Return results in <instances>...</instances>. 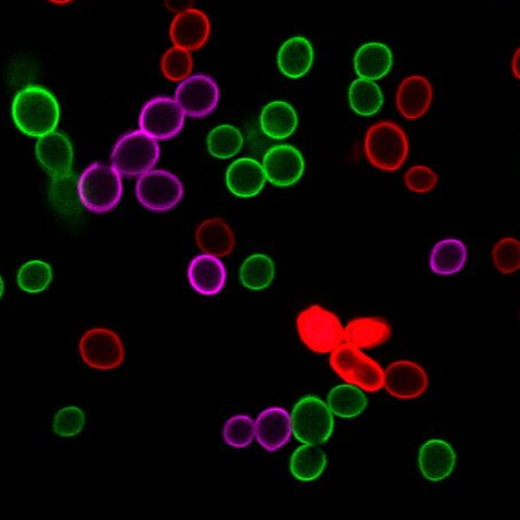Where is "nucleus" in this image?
Masks as SVG:
<instances>
[{"label":"nucleus","instance_id":"1","mask_svg":"<svg viewBox=\"0 0 520 520\" xmlns=\"http://www.w3.org/2000/svg\"><path fill=\"white\" fill-rule=\"evenodd\" d=\"M12 118L22 133L40 138L57 129L61 120V107L49 89L29 85L14 96Z\"/></svg>","mask_w":520,"mask_h":520},{"label":"nucleus","instance_id":"2","mask_svg":"<svg viewBox=\"0 0 520 520\" xmlns=\"http://www.w3.org/2000/svg\"><path fill=\"white\" fill-rule=\"evenodd\" d=\"M363 148L371 166L385 173H396L405 165L411 144L407 133L399 124L381 121L367 130Z\"/></svg>","mask_w":520,"mask_h":520},{"label":"nucleus","instance_id":"3","mask_svg":"<svg viewBox=\"0 0 520 520\" xmlns=\"http://www.w3.org/2000/svg\"><path fill=\"white\" fill-rule=\"evenodd\" d=\"M77 188L80 203L96 214L113 211L123 196L122 176L113 166L101 162L92 163L84 170Z\"/></svg>","mask_w":520,"mask_h":520},{"label":"nucleus","instance_id":"4","mask_svg":"<svg viewBox=\"0 0 520 520\" xmlns=\"http://www.w3.org/2000/svg\"><path fill=\"white\" fill-rule=\"evenodd\" d=\"M296 329L302 344L315 354H330L344 343V326L339 317L319 304L297 315Z\"/></svg>","mask_w":520,"mask_h":520},{"label":"nucleus","instance_id":"5","mask_svg":"<svg viewBox=\"0 0 520 520\" xmlns=\"http://www.w3.org/2000/svg\"><path fill=\"white\" fill-rule=\"evenodd\" d=\"M161 155L158 140L141 130L125 133L111 151V166L124 177H139L154 169Z\"/></svg>","mask_w":520,"mask_h":520},{"label":"nucleus","instance_id":"6","mask_svg":"<svg viewBox=\"0 0 520 520\" xmlns=\"http://www.w3.org/2000/svg\"><path fill=\"white\" fill-rule=\"evenodd\" d=\"M330 366L346 383L363 391L374 393L383 389L384 369L359 348L341 344L330 353Z\"/></svg>","mask_w":520,"mask_h":520},{"label":"nucleus","instance_id":"7","mask_svg":"<svg viewBox=\"0 0 520 520\" xmlns=\"http://www.w3.org/2000/svg\"><path fill=\"white\" fill-rule=\"evenodd\" d=\"M291 420L293 436L302 444H325L334 432V415L317 396H304L297 401Z\"/></svg>","mask_w":520,"mask_h":520},{"label":"nucleus","instance_id":"8","mask_svg":"<svg viewBox=\"0 0 520 520\" xmlns=\"http://www.w3.org/2000/svg\"><path fill=\"white\" fill-rule=\"evenodd\" d=\"M78 351L81 361L98 371L116 370L126 358L120 334L107 328L87 330L79 340Z\"/></svg>","mask_w":520,"mask_h":520},{"label":"nucleus","instance_id":"9","mask_svg":"<svg viewBox=\"0 0 520 520\" xmlns=\"http://www.w3.org/2000/svg\"><path fill=\"white\" fill-rule=\"evenodd\" d=\"M136 196L147 210L163 213L181 203L184 187L180 178L168 170L152 169L138 177Z\"/></svg>","mask_w":520,"mask_h":520},{"label":"nucleus","instance_id":"10","mask_svg":"<svg viewBox=\"0 0 520 520\" xmlns=\"http://www.w3.org/2000/svg\"><path fill=\"white\" fill-rule=\"evenodd\" d=\"M138 123L155 140H170L182 132L185 115L174 98L156 96L141 108Z\"/></svg>","mask_w":520,"mask_h":520},{"label":"nucleus","instance_id":"11","mask_svg":"<svg viewBox=\"0 0 520 520\" xmlns=\"http://www.w3.org/2000/svg\"><path fill=\"white\" fill-rule=\"evenodd\" d=\"M174 99L185 116L204 118L218 108L220 88L217 81L208 74H191L180 81L175 89Z\"/></svg>","mask_w":520,"mask_h":520},{"label":"nucleus","instance_id":"12","mask_svg":"<svg viewBox=\"0 0 520 520\" xmlns=\"http://www.w3.org/2000/svg\"><path fill=\"white\" fill-rule=\"evenodd\" d=\"M429 376L419 363L408 360L392 362L384 370L383 388L398 400H413L425 395Z\"/></svg>","mask_w":520,"mask_h":520},{"label":"nucleus","instance_id":"13","mask_svg":"<svg viewBox=\"0 0 520 520\" xmlns=\"http://www.w3.org/2000/svg\"><path fill=\"white\" fill-rule=\"evenodd\" d=\"M266 181L279 188H288L299 182L306 170L303 155L292 145H277L264 156Z\"/></svg>","mask_w":520,"mask_h":520},{"label":"nucleus","instance_id":"14","mask_svg":"<svg viewBox=\"0 0 520 520\" xmlns=\"http://www.w3.org/2000/svg\"><path fill=\"white\" fill-rule=\"evenodd\" d=\"M434 87L421 74H412L401 81L396 93V107L407 121H418L432 108Z\"/></svg>","mask_w":520,"mask_h":520},{"label":"nucleus","instance_id":"15","mask_svg":"<svg viewBox=\"0 0 520 520\" xmlns=\"http://www.w3.org/2000/svg\"><path fill=\"white\" fill-rule=\"evenodd\" d=\"M175 47L197 51L206 46L211 36V21L203 11L192 9L176 14L169 28Z\"/></svg>","mask_w":520,"mask_h":520},{"label":"nucleus","instance_id":"16","mask_svg":"<svg viewBox=\"0 0 520 520\" xmlns=\"http://www.w3.org/2000/svg\"><path fill=\"white\" fill-rule=\"evenodd\" d=\"M35 152L40 165L52 178L71 174L74 159L73 146L64 133L55 130L37 138Z\"/></svg>","mask_w":520,"mask_h":520},{"label":"nucleus","instance_id":"17","mask_svg":"<svg viewBox=\"0 0 520 520\" xmlns=\"http://www.w3.org/2000/svg\"><path fill=\"white\" fill-rule=\"evenodd\" d=\"M256 426V440L267 452L286 447L293 436L291 413L285 408L272 406L260 412Z\"/></svg>","mask_w":520,"mask_h":520},{"label":"nucleus","instance_id":"18","mask_svg":"<svg viewBox=\"0 0 520 520\" xmlns=\"http://www.w3.org/2000/svg\"><path fill=\"white\" fill-rule=\"evenodd\" d=\"M188 280L193 291L211 297L224 291L226 265L217 256L203 254L193 258L188 267Z\"/></svg>","mask_w":520,"mask_h":520},{"label":"nucleus","instance_id":"19","mask_svg":"<svg viewBox=\"0 0 520 520\" xmlns=\"http://www.w3.org/2000/svg\"><path fill=\"white\" fill-rule=\"evenodd\" d=\"M418 463L423 478L430 482H441L455 471L456 451L447 441L433 438L422 444Z\"/></svg>","mask_w":520,"mask_h":520},{"label":"nucleus","instance_id":"20","mask_svg":"<svg viewBox=\"0 0 520 520\" xmlns=\"http://www.w3.org/2000/svg\"><path fill=\"white\" fill-rule=\"evenodd\" d=\"M265 183L263 165L255 159H237L227 169V188L236 197H256L263 191Z\"/></svg>","mask_w":520,"mask_h":520},{"label":"nucleus","instance_id":"21","mask_svg":"<svg viewBox=\"0 0 520 520\" xmlns=\"http://www.w3.org/2000/svg\"><path fill=\"white\" fill-rule=\"evenodd\" d=\"M392 329L382 317H358L344 328V343L355 348L373 349L382 346L391 338Z\"/></svg>","mask_w":520,"mask_h":520},{"label":"nucleus","instance_id":"22","mask_svg":"<svg viewBox=\"0 0 520 520\" xmlns=\"http://www.w3.org/2000/svg\"><path fill=\"white\" fill-rule=\"evenodd\" d=\"M314 62V47L304 36L291 37L278 51V68L289 79H300L306 76Z\"/></svg>","mask_w":520,"mask_h":520},{"label":"nucleus","instance_id":"23","mask_svg":"<svg viewBox=\"0 0 520 520\" xmlns=\"http://www.w3.org/2000/svg\"><path fill=\"white\" fill-rule=\"evenodd\" d=\"M392 66V51L384 43L369 42L355 52L354 70L359 78L381 80L388 76Z\"/></svg>","mask_w":520,"mask_h":520},{"label":"nucleus","instance_id":"24","mask_svg":"<svg viewBox=\"0 0 520 520\" xmlns=\"http://www.w3.org/2000/svg\"><path fill=\"white\" fill-rule=\"evenodd\" d=\"M260 129L274 140H284L294 135L299 126L295 108L286 101H272L263 108L259 117Z\"/></svg>","mask_w":520,"mask_h":520},{"label":"nucleus","instance_id":"25","mask_svg":"<svg viewBox=\"0 0 520 520\" xmlns=\"http://www.w3.org/2000/svg\"><path fill=\"white\" fill-rule=\"evenodd\" d=\"M468 259L466 244L459 239L438 241L429 255V269L436 276L451 277L464 270Z\"/></svg>","mask_w":520,"mask_h":520},{"label":"nucleus","instance_id":"26","mask_svg":"<svg viewBox=\"0 0 520 520\" xmlns=\"http://www.w3.org/2000/svg\"><path fill=\"white\" fill-rule=\"evenodd\" d=\"M196 242L204 254L226 257L235 248V235L224 220L208 219L197 228Z\"/></svg>","mask_w":520,"mask_h":520},{"label":"nucleus","instance_id":"27","mask_svg":"<svg viewBox=\"0 0 520 520\" xmlns=\"http://www.w3.org/2000/svg\"><path fill=\"white\" fill-rule=\"evenodd\" d=\"M328 466V457L319 445L302 444L297 448L289 462L293 478L300 482H312L322 477Z\"/></svg>","mask_w":520,"mask_h":520},{"label":"nucleus","instance_id":"28","mask_svg":"<svg viewBox=\"0 0 520 520\" xmlns=\"http://www.w3.org/2000/svg\"><path fill=\"white\" fill-rule=\"evenodd\" d=\"M326 404L334 416L341 419H354L366 411L368 398L358 386L346 383L331 389Z\"/></svg>","mask_w":520,"mask_h":520},{"label":"nucleus","instance_id":"29","mask_svg":"<svg viewBox=\"0 0 520 520\" xmlns=\"http://www.w3.org/2000/svg\"><path fill=\"white\" fill-rule=\"evenodd\" d=\"M348 102L355 114L370 117L383 108L384 95L375 81L358 78L349 86Z\"/></svg>","mask_w":520,"mask_h":520},{"label":"nucleus","instance_id":"30","mask_svg":"<svg viewBox=\"0 0 520 520\" xmlns=\"http://www.w3.org/2000/svg\"><path fill=\"white\" fill-rule=\"evenodd\" d=\"M274 277H276V265L271 257L264 254L249 256L240 267L241 284L252 292H260L269 288Z\"/></svg>","mask_w":520,"mask_h":520},{"label":"nucleus","instance_id":"31","mask_svg":"<svg viewBox=\"0 0 520 520\" xmlns=\"http://www.w3.org/2000/svg\"><path fill=\"white\" fill-rule=\"evenodd\" d=\"M243 143L241 131L230 124L217 126L207 136L208 152L220 160L234 158L241 152Z\"/></svg>","mask_w":520,"mask_h":520},{"label":"nucleus","instance_id":"32","mask_svg":"<svg viewBox=\"0 0 520 520\" xmlns=\"http://www.w3.org/2000/svg\"><path fill=\"white\" fill-rule=\"evenodd\" d=\"M52 278H54L52 267L43 260L34 259L20 267L17 282L22 291L29 294H39L47 291Z\"/></svg>","mask_w":520,"mask_h":520},{"label":"nucleus","instance_id":"33","mask_svg":"<svg viewBox=\"0 0 520 520\" xmlns=\"http://www.w3.org/2000/svg\"><path fill=\"white\" fill-rule=\"evenodd\" d=\"M222 438L230 448L250 447L256 438L255 421L247 414H236L229 418L222 428Z\"/></svg>","mask_w":520,"mask_h":520},{"label":"nucleus","instance_id":"34","mask_svg":"<svg viewBox=\"0 0 520 520\" xmlns=\"http://www.w3.org/2000/svg\"><path fill=\"white\" fill-rule=\"evenodd\" d=\"M193 58L191 52L182 48L172 47L161 58V71L170 81H180L191 76Z\"/></svg>","mask_w":520,"mask_h":520},{"label":"nucleus","instance_id":"35","mask_svg":"<svg viewBox=\"0 0 520 520\" xmlns=\"http://www.w3.org/2000/svg\"><path fill=\"white\" fill-rule=\"evenodd\" d=\"M496 270L510 276L520 269V242L515 237H503L497 241L492 251Z\"/></svg>","mask_w":520,"mask_h":520},{"label":"nucleus","instance_id":"36","mask_svg":"<svg viewBox=\"0 0 520 520\" xmlns=\"http://www.w3.org/2000/svg\"><path fill=\"white\" fill-rule=\"evenodd\" d=\"M77 184L72 173L64 177L52 178L50 197L59 211L70 213L77 210L79 200Z\"/></svg>","mask_w":520,"mask_h":520},{"label":"nucleus","instance_id":"37","mask_svg":"<svg viewBox=\"0 0 520 520\" xmlns=\"http://www.w3.org/2000/svg\"><path fill=\"white\" fill-rule=\"evenodd\" d=\"M86 426V414L78 406H68L59 410L52 420V432L59 437H76Z\"/></svg>","mask_w":520,"mask_h":520},{"label":"nucleus","instance_id":"38","mask_svg":"<svg viewBox=\"0 0 520 520\" xmlns=\"http://www.w3.org/2000/svg\"><path fill=\"white\" fill-rule=\"evenodd\" d=\"M440 177L434 169L426 165H416L407 170L404 184L407 190L416 195H426L437 188Z\"/></svg>","mask_w":520,"mask_h":520},{"label":"nucleus","instance_id":"39","mask_svg":"<svg viewBox=\"0 0 520 520\" xmlns=\"http://www.w3.org/2000/svg\"><path fill=\"white\" fill-rule=\"evenodd\" d=\"M166 9L172 13L180 14L182 12L192 9L195 0H163Z\"/></svg>","mask_w":520,"mask_h":520},{"label":"nucleus","instance_id":"40","mask_svg":"<svg viewBox=\"0 0 520 520\" xmlns=\"http://www.w3.org/2000/svg\"><path fill=\"white\" fill-rule=\"evenodd\" d=\"M49 3L51 4H54V5H59V6H62V5H68L72 2H74V0H48Z\"/></svg>","mask_w":520,"mask_h":520},{"label":"nucleus","instance_id":"41","mask_svg":"<svg viewBox=\"0 0 520 520\" xmlns=\"http://www.w3.org/2000/svg\"><path fill=\"white\" fill-rule=\"evenodd\" d=\"M5 292V284L2 276H0V299H2Z\"/></svg>","mask_w":520,"mask_h":520}]
</instances>
